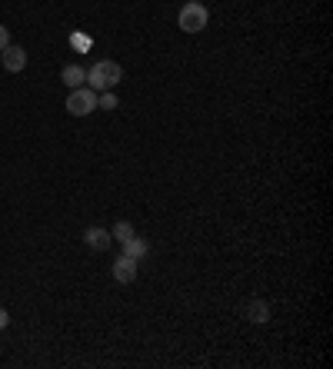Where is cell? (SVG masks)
Listing matches in <instances>:
<instances>
[{
  "label": "cell",
  "mask_w": 333,
  "mask_h": 369,
  "mask_svg": "<svg viewBox=\"0 0 333 369\" xmlns=\"http://www.w3.org/2000/svg\"><path fill=\"white\" fill-rule=\"evenodd\" d=\"M120 80H123V67H120L117 60H100L97 67L87 70V87H90V90H97V93L114 90Z\"/></svg>",
  "instance_id": "6da1fadb"
},
{
  "label": "cell",
  "mask_w": 333,
  "mask_h": 369,
  "mask_svg": "<svg viewBox=\"0 0 333 369\" xmlns=\"http://www.w3.org/2000/svg\"><path fill=\"white\" fill-rule=\"evenodd\" d=\"M97 107H100V110H117V107H120L117 93H114V90H104V93H97Z\"/></svg>",
  "instance_id": "8fae6325"
},
{
  "label": "cell",
  "mask_w": 333,
  "mask_h": 369,
  "mask_svg": "<svg viewBox=\"0 0 333 369\" xmlns=\"http://www.w3.org/2000/svg\"><path fill=\"white\" fill-rule=\"evenodd\" d=\"M83 243H87L90 250H100V253H104L110 243H114V236H110V230H104V226H87V230H83Z\"/></svg>",
  "instance_id": "5b68a950"
},
{
  "label": "cell",
  "mask_w": 333,
  "mask_h": 369,
  "mask_svg": "<svg viewBox=\"0 0 333 369\" xmlns=\"http://www.w3.org/2000/svg\"><path fill=\"white\" fill-rule=\"evenodd\" d=\"M270 320V306L267 303H250V323H267Z\"/></svg>",
  "instance_id": "9c48e42d"
},
{
  "label": "cell",
  "mask_w": 333,
  "mask_h": 369,
  "mask_svg": "<svg viewBox=\"0 0 333 369\" xmlns=\"http://www.w3.org/2000/svg\"><path fill=\"white\" fill-rule=\"evenodd\" d=\"M60 80L67 83V87H83V83H87V70L83 67H77V63H67V67H63V73H60Z\"/></svg>",
  "instance_id": "ba28073f"
},
{
  "label": "cell",
  "mask_w": 333,
  "mask_h": 369,
  "mask_svg": "<svg viewBox=\"0 0 333 369\" xmlns=\"http://www.w3.org/2000/svg\"><path fill=\"white\" fill-rule=\"evenodd\" d=\"M207 20H210V11L203 7L200 0H187V4L180 7L177 23H180L183 34H200L203 27H207Z\"/></svg>",
  "instance_id": "7a4b0ae2"
},
{
  "label": "cell",
  "mask_w": 333,
  "mask_h": 369,
  "mask_svg": "<svg viewBox=\"0 0 333 369\" xmlns=\"http://www.w3.org/2000/svg\"><path fill=\"white\" fill-rule=\"evenodd\" d=\"M7 44H11V30L0 23V54H4V47H7Z\"/></svg>",
  "instance_id": "7c38bea8"
},
{
  "label": "cell",
  "mask_w": 333,
  "mask_h": 369,
  "mask_svg": "<svg viewBox=\"0 0 333 369\" xmlns=\"http://www.w3.org/2000/svg\"><path fill=\"white\" fill-rule=\"evenodd\" d=\"M63 107H67V114H71V116L94 114V110H97V90H90V87H73Z\"/></svg>",
  "instance_id": "3957f363"
},
{
  "label": "cell",
  "mask_w": 333,
  "mask_h": 369,
  "mask_svg": "<svg viewBox=\"0 0 333 369\" xmlns=\"http://www.w3.org/2000/svg\"><path fill=\"white\" fill-rule=\"evenodd\" d=\"M120 246H123V253H127V256H133V260H143V256L150 253V243L143 240V236H137V233H133L131 240H123V243H120Z\"/></svg>",
  "instance_id": "52a82bcc"
},
{
  "label": "cell",
  "mask_w": 333,
  "mask_h": 369,
  "mask_svg": "<svg viewBox=\"0 0 333 369\" xmlns=\"http://www.w3.org/2000/svg\"><path fill=\"white\" fill-rule=\"evenodd\" d=\"M110 236H114V240H117V243L131 240V236H133V226H131V223H127V219H120V223H114V226H110Z\"/></svg>",
  "instance_id": "30bf717a"
},
{
  "label": "cell",
  "mask_w": 333,
  "mask_h": 369,
  "mask_svg": "<svg viewBox=\"0 0 333 369\" xmlns=\"http://www.w3.org/2000/svg\"><path fill=\"white\" fill-rule=\"evenodd\" d=\"M4 67L11 70V73H20V70L27 67V50L24 47H13V44L4 47Z\"/></svg>",
  "instance_id": "8992f818"
},
{
  "label": "cell",
  "mask_w": 333,
  "mask_h": 369,
  "mask_svg": "<svg viewBox=\"0 0 333 369\" xmlns=\"http://www.w3.org/2000/svg\"><path fill=\"white\" fill-rule=\"evenodd\" d=\"M7 323H11V316H7V310L0 306V329H7Z\"/></svg>",
  "instance_id": "4fadbf2b"
},
{
  "label": "cell",
  "mask_w": 333,
  "mask_h": 369,
  "mask_svg": "<svg viewBox=\"0 0 333 369\" xmlns=\"http://www.w3.org/2000/svg\"><path fill=\"white\" fill-rule=\"evenodd\" d=\"M137 263H140V260L120 253L117 260H114V279H117V283H133V279H137Z\"/></svg>",
  "instance_id": "277c9868"
}]
</instances>
